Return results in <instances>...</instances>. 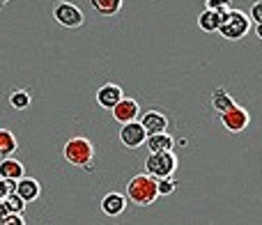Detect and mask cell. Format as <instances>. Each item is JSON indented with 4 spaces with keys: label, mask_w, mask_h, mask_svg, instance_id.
Returning <instances> with one entry per match:
<instances>
[{
    "label": "cell",
    "mask_w": 262,
    "mask_h": 225,
    "mask_svg": "<svg viewBox=\"0 0 262 225\" xmlns=\"http://www.w3.org/2000/svg\"><path fill=\"white\" fill-rule=\"evenodd\" d=\"M221 122H223V126H226L230 133H242V131L249 126L251 115H249V110L242 108V106L237 104L235 108H230L228 112H223V115H221Z\"/></svg>",
    "instance_id": "cell-6"
},
{
    "label": "cell",
    "mask_w": 262,
    "mask_h": 225,
    "mask_svg": "<svg viewBox=\"0 0 262 225\" xmlns=\"http://www.w3.org/2000/svg\"><path fill=\"white\" fill-rule=\"evenodd\" d=\"M140 126L145 129V133L147 136H154V133H166L168 129V117L163 115L161 110H147L143 112V117H140Z\"/></svg>",
    "instance_id": "cell-9"
},
{
    "label": "cell",
    "mask_w": 262,
    "mask_h": 225,
    "mask_svg": "<svg viewBox=\"0 0 262 225\" xmlns=\"http://www.w3.org/2000/svg\"><path fill=\"white\" fill-rule=\"evenodd\" d=\"M124 198L131 200L134 205H138V207H147V205H152L154 200L159 198L157 179L149 177V175H145V172L131 177L129 184H127V195H124Z\"/></svg>",
    "instance_id": "cell-2"
},
{
    "label": "cell",
    "mask_w": 262,
    "mask_h": 225,
    "mask_svg": "<svg viewBox=\"0 0 262 225\" xmlns=\"http://www.w3.org/2000/svg\"><path fill=\"white\" fill-rule=\"evenodd\" d=\"M30 92L28 90H14L12 95H9V106H12L14 110H26L28 106H30Z\"/></svg>",
    "instance_id": "cell-19"
},
{
    "label": "cell",
    "mask_w": 262,
    "mask_h": 225,
    "mask_svg": "<svg viewBox=\"0 0 262 225\" xmlns=\"http://www.w3.org/2000/svg\"><path fill=\"white\" fill-rule=\"evenodd\" d=\"M249 18H251V23H262V0H258V3H253V7H251V12H249Z\"/></svg>",
    "instance_id": "cell-24"
},
{
    "label": "cell",
    "mask_w": 262,
    "mask_h": 225,
    "mask_svg": "<svg viewBox=\"0 0 262 225\" xmlns=\"http://www.w3.org/2000/svg\"><path fill=\"white\" fill-rule=\"evenodd\" d=\"M122 99H124V92L118 83H104V85L97 90V104H99L101 108L113 110Z\"/></svg>",
    "instance_id": "cell-8"
},
{
    "label": "cell",
    "mask_w": 262,
    "mask_h": 225,
    "mask_svg": "<svg viewBox=\"0 0 262 225\" xmlns=\"http://www.w3.org/2000/svg\"><path fill=\"white\" fill-rule=\"evenodd\" d=\"M251 30V18L249 14L239 12V9H230V12L221 14V26H219V35L226 37L230 41H237L242 37H246Z\"/></svg>",
    "instance_id": "cell-3"
},
{
    "label": "cell",
    "mask_w": 262,
    "mask_h": 225,
    "mask_svg": "<svg viewBox=\"0 0 262 225\" xmlns=\"http://www.w3.org/2000/svg\"><path fill=\"white\" fill-rule=\"evenodd\" d=\"M145 147L149 149V154H159V152H172L175 147V138L170 133H154L145 138Z\"/></svg>",
    "instance_id": "cell-13"
},
{
    "label": "cell",
    "mask_w": 262,
    "mask_h": 225,
    "mask_svg": "<svg viewBox=\"0 0 262 225\" xmlns=\"http://www.w3.org/2000/svg\"><path fill=\"white\" fill-rule=\"evenodd\" d=\"M113 117L120 122V124H129V122H136L140 117V106L136 99H129L124 97L118 106L113 108Z\"/></svg>",
    "instance_id": "cell-10"
},
{
    "label": "cell",
    "mask_w": 262,
    "mask_h": 225,
    "mask_svg": "<svg viewBox=\"0 0 262 225\" xmlns=\"http://www.w3.org/2000/svg\"><path fill=\"white\" fill-rule=\"evenodd\" d=\"M180 166L177 156L172 152H159V154H149L145 159V175L154 177V179H166L172 177Z\"/></svg>",
    "instance_id": "cell-4"
},
{
    "label": "cell",
    "mask_w": 262,
    "mask_h": 225,
    "mask_svg": "<svg viewBox=\"0 0 262 225\" xmlns=\"http://www.w3.org/2000/svg\"><path fill=\"white\" fill-rule=\"evenodd\" d=\"M255 35H258V39L262 41V23H258V26H255Z\"/></svg>",
    "instance_id": "cell-27"
},
{
    "label": "cell",
    "mask_w": 262,
    "mask_h": 225,
    "mask_svg": "<svg viewBox=\"0 0 262 225\" xmlns=\"http://www.w3.org/2000/svg\"><path fill=\"white\" fill-rule=\"evenodd\" d=\"M16 191V182L12 179H0V202H3L5 198H7L9 193H14Z\"/></svg>",
    "instance_id": "cell-23"
},
{
    "label": "cell",
    "mask_w": 262,
    "mask_h": 225,
    "mask_svg": "<svg viewBox=\"0 0 262 225\" xmlns=\"http://www.w3.org/2000/svg\"><path fill=\"white\" fill-rule=\"evenodd\" d=\"M26 177V168L18 159H3L0 161V179H12V182H18Z\"/></svg>",
    "instance_id": "cell-14"
},
{
    "label": "cell",
    "mask_w": 262,
    "mask_h": 225,
    "mask_svg": "<svg viewBox=\"0 0 262 225\" xmlns=\"http://www.w3.org/2000/svg\"><path fill=\"white\" fill-rule=\"evenodd\" d=\"M212 106H214V110H216L219 115H223V112H228L230 108H235L237 101L232 99L228 90H223V87H216V90L212 92Z\"/></svg>",
    "instance_id": "cell-15"
},
{
    "label": "cell",
    "mask_w": 262,
    "mask_h": 225,
    "mask_svg": "<svg viewBox=\"0 0 262 225\" xmlns=\"http://www.w3.org/2000/svg\"><path fill=\"white\" fill-rule=\"evenodd\" d=\"M14 193L28 205V202H35V200L39 198L41 186H39V182L32 179V177H23V179L16 182V191H14Z\"/></svg>",
    "instance_id": "cell-11"
},
{
    "label": "cell",
    "mask_w": 262,
    "mask_h": 225,
    "mask_svg": "<svg viewBox=\"0 0 262 225\" xmlns=\"http://www.w3.org/2000/svg\"><path fill=\"white\" fill-rule=\"evenodd\" d=\"M90 3L101 16H115L124 7V0H90Z\"/></svg>",
    "instance_id": "cell-17"
},
{
    "label": "cell",
    "mask_w": 262,
    "mask_h": 225,
    "mask_svg": "<svg viewBox=\"0 0 262 225\" xmlns=\"http://www.w3.org/2000/svg\"><path fill=\"white\" fill-rule=\"evenodd\" d=\"M124 209H127V198H124L122 193H118V191L106 193L104 200H101V212H104L106 216H120Z\"/></svg>",
    "instance_id": "cell-12"
},
{
    "label": "cell",
    "mask_w": 262,
    "mask_h": 225,
    "mask_svg": "<svg viewBox=\"0 0 262 225\" xmlns=\"http://www.w3.org/2000/svg\"><path fill=\"white\" fill-rule=\"evenodd\" d=\"M3 205H5V209H7L9 214H21L23 209H26V202H23L16 193H9L7 198L3 200Z\"/></svg>",
    "instance_id": "cell-20"
},
{
    "label": "cell",
    "mask_w": 262,
    "mask_h": 225,
    "mask_svg": "<svg viewBox=\"0 0 262 225\" xmlns=\"http://www.w3.org/2000/svg\"><path fill=\"white\" fill-rule=\"evenodd\" d=\"M62 156L67 163L78 166L83 170H92V161H95V145L85 138V136H74L64 143L62 147Z\"/></svg>",
    "instance_id": "cell-1"
},
{
    "label": "cell",
    "mask_w": 262,
    "mask_h": 225,
    "mask_svg": "<svg viewBox=\"0 0 262 225\" xmlns=\"http://www.w3.org/2000/svg\"><path fill=\"white\" fill-rule=\"evenodd\" d=\"M198 26H200V30H205V32H216L219 26H221V14L205 9L198 16Z\"/></svg>",
    "instance_id": "cell-18"
},
{
    "label": "cell",
    "mask_w": 262,
    "mask_h": 225,
    "mask_svg": "<svg viewBox=\"0 0 262 225\" xmlns=\"http://www.w3.org/2000/svg\"><path fill=\"white\" fill-rule=\"evenodd\" d=\"M16 149H18L16 136H14L9 129H0V161H3V159H9Z\"/></svg>",
    "instance_id": "cell-16"
},
{
    "label": "cell",
    "mask_w": 262,
    "mask_h": 225,
    "mask_svg": "<svg viewBox=\"0 0 262 225\" xmlns=\"http://www.w3.org/2000/svg\"><path fill=\"white\" fill-rule=\"evenodd\" d=\"M53 18L60 23L62 28H69V30H76L85 23V16H83L81 7L69 0H58L53 5Z\"/></svg>",
    "instance_id": "cell-5"
},
{
    "label": "cell",
    "mask_w": 262,
    "mask_h": 225,
    "mask_svg": "<svg viewBox=\"0 0 262 225\" xmlns=\"http://www.w3.org/2000/svg\"><path fill=\"white\" fill-rule=\"evenodd\" d=\"M7 216H9V212H7V209H5V205L0 202V223H3V221H5V218H7Z\"/></svg>",
    "instance_id": "cell-26"
},
{
    "label": "cell",
    "mask_w": 262,
    "mask_h": 225,
    "mask_svg": "<svg viewBox=\"0 0 262 225\" xmlns=\"http://www.w3.org/2000/svg\"><path fill=\"white\" fill-rule=\"evenodd\" d=\"M7 3H9V0H0V9H3L5 5H7Z\"/></svg>",
    "instance_id": "cell-28"
},
{
    "label": "cell",
    "mask_w": 262,
    "mask_h": 225,
    "mask_svg": "<svg viewBox=\"0 0 262 225\" xmlns=\"http://www.w3.org/2000/svg\"><path fill=\"white\" fill-rule=\"evenodd\" d=\"M0 225H26V221H23L21 214H9V216L5 218Z\"/></svg>",
    "instance_id": "cell-25"
},
{
    "label": "cell",
    "mask_w": 262,
    "mask_h": 225,
    "mask_svg": "<svg viewBox=\"0 0 262 225\" xmlns=\"http://www.w3.org/2000/svg\"><path fill=\"white\" fill-rule=\"evenodd\" d=\"M175 189H177V179H175V177L157 179V191H159V195H170V193H175Z\"/></svg>",
    "instance_id": "cell-22"
},
{
    "label": "cell",
    "mask_w": 262,
    "mask_h": 225,
    "mask_svg": "<svg viewBox=\"0 0 262 225\" xmlns=\"http://www.w3.org/2000/svg\"><path fill=\"white\" fill-rule=\"evenodd\" d=\"M205 9L216 14H226L232 9V0H205Z\"/></svg>",
    "instance_id": "cell-21"
},
{
    "label": "cell",
    "mask_w": 262,
    "mask_h": 225,
    "mask_svg": "<svg viewBox=\"0 0 262 225\" xmlns=\"http://www.w3.org/2000/svg\"><path fill=\"white\" fill-rule=\"evenodd\" d=\"M145 138H147V133H145V129L140 126V122H129V124H122V129H120V140H122L124 147L129 149H138L145 145Z\"/></svg>",
    "instance_id": "cell-7"
}]
</instances>
